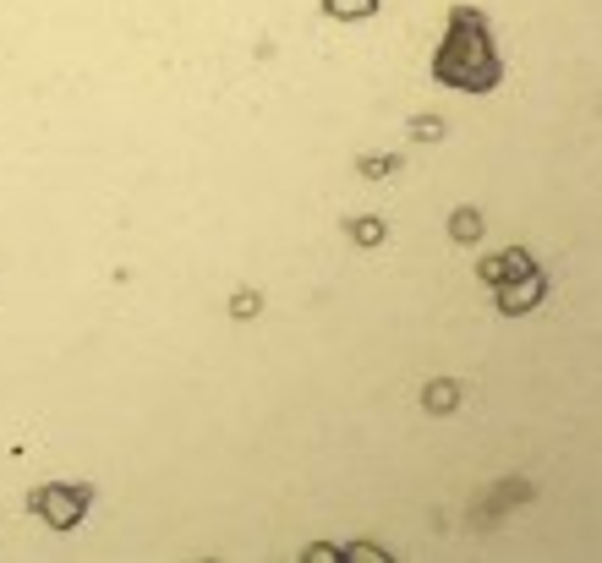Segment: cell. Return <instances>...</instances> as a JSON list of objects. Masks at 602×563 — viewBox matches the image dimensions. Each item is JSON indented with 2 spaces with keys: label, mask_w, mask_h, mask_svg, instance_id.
<instances>
[{
  "label": "cell",
  "mask_w": 602,
  "mask_h": 563,
  "mask_svg": "<svg viewBox=\"0 0 602 563\" xmlns=\"http://www.w3.org/2000/svg\"><path fill=\"white\" fill-rule=\"evenodd\" d=\"M542 296H548V274H542V268H526V274L499 279V285H493V301H499V312H509V318H520V312H537Z\"/></svg>",
  "instance_id": "obj_3"
},
{
  "label": "cell",
  "mask_w": 602,
  "mask_h": 563,
  "mask_svg": "<svg viewBox=\"0 0 602 563\" xmlns=\"http://www.w3.org/2000/svg\"><path fill=\"white\" fill-rule=\"evenodd\" d=\"M307 558H312V563H334L340 553H334V547H323V542H318V547H307Z\"/></svg>",
  "instance_id": "obj_12"
},
{
  "label": "cell",
  "mask_w": 602,
  "mask_h": 563,
  "mask_svg": "<svg viewBox=\"0 0 602 563\" xmlns=\"http://www.w3.org/2000/svg\"><path fill=\"white\" fill-rule=\"evenodd\" d=\"M455 405H460V383H449V378L427 383V410H433V416H449Z\"/></svg>",
  "instance_id": "obj_5"
},
{
  "label": "cell",
  "mask_w": 602,
  "mask_h": 563,
  "mask_svg": "<svg viewBox=\"0 0 602 563\" xmlns=\"http://www.w3.org/2000/svg\"><path fill=\"white\" fill-rule=\"evenodd\" d=\"M449 236H455V241H482V214H477V208H455V214H449Z\"/></svg>",
  "instance_id": "obj_4"
},
{
  "label": "cell",
  "mask_w": 602,
  "mask_h": 563,
  "mask_svg": "<svg viewBox=\"0 0 602 563\" xmlns=\"http://www.w3.org/2000/svg\"><path fill=\"white\" fill-rule=\"evenodd\" d=\"M477 274H482V285H499V279H504V268H499V252H493V257H482V263H477Z\"/></svg>",
  "instance_id": "obj_10"
},
{
  "label": "cell",
  "mask_w": 602,
  "mask_h": 563,
  "mask_svg": "<svg viewBox=\"0 0 602 563\" xmlns=\"http://www.w3.org/2000/svg\"><path fill=\"white\" fill-rule=\"evenodd\" d=\"M499 268H504V279H515V274H526V268H537V263H531L526 246H509V252H499Z\"/></svg>",
  "instance_id": "obj_8"
},
{
  "label": "cell",
  "mask_w": 602,
  "mask_h": 563,
  "mask_svg": "<svg viewBox=\"0 0 602 563\" xmlns=\"http://www.w3.org/2000/svg\"><path fill=\"white\" fill-rule=\"evenodd\" d=\"M230 318H258V296H252V290H247V296H236V301H230Z\"/></svg>",
  "instance_id": "obj_11"
},
{
  "label": "cell",
  "mask_w": 602,
  "mask_h": 563,
  "mask_svg": "<svg viewBox=\"0 0 602 563\" xmlns=\"http://www.w3.org/2000/svg\"><path fill=\"white\" fill-rule=\"evenodd\" d=\"M384 219H351V241L356 246H384Z\"/></svg>",
  "instance_id": "obj_7"
},
{
  "label": "cell",
  "mask_w": 602,
  "mask_h": 563,
  "mask_svg": "<svg viewBox=\"0 0 602 563\" xmlns=\"http://www.w3.org/2000/svg\"><path fill=\"white\" fill-rule=\"evenodd\" d=\"M340 558H351V563H384L389 553H384V547H373V542H351Z\"/></svg>",
  "instance_id": "obj_9"
},
{
  "label": "cell",
  "mask_w": 602,
  "mask_h": 563,
  "mask_svg": "<svg viewBox=\"0 0 602 563\" xmlns=\"http://www.w3.org/2000/svg\"><path fill=\"white\" fill-rule=\"evenodd\" d=\"M433 77L444 88H460V93H493L504 82V61L493 50V33H488V17L477 6H455L449 11V33L433 55Z\"/></svg>",
  "instance_id": "obj_1"
},
{
  "label": "cell",
  "mask_w": 602,
  "mask_h": 563,
  "mask_svg": "<svg viewBox=\"0 0 602 563\" xmlns=\"http://www.w3.org/2000/svg\"><path fill=\"white\" fill-rule=\"evenodd\" d=\"M33 514H39L50 531H77V520L88 514V503H94V487L83 482H50V487H33Z\"/></svg>",
  "instance_id": "obj_2"
},
{
  "label": "cell",
  "mask_w": 602,
  "mask_h": 563,
  "mask_svg": "<svg viewBox=\"0 0 602 563\" xmlns=\"http://www.w3.org/2000/svg\"><path fill=\"white\" fill-rule=\"evenodd\" d=\"M323 11H329L334 22H362L378 11V0H323Z\"/></svg>",
  "instance_id": "obj_6"
}]
</instances>
